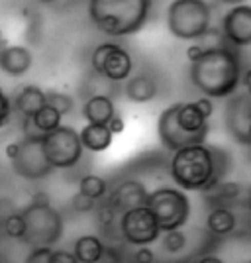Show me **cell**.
<instances>
[{"label":"cell","mask_w":251,"mask_h":263,"mask_svg":"<svg viewBox=\"0 0 251 263\" xmlns=\"http://www.w3.org/2000/svg\"><path fill=\"white\" fill-rule=\"evenodd\" d=\"M229 169V157L224 149L206 142L192 143L173 152L169 165L171 177L183 191H202L206 193L216 186Z\"/></svg>","instance_id":"obj_1"},{"label":"cell","mask_w":251,"mask_h":263,"mask_svg":"<svg viewBox=\"0 0 251 263\" xmlns=\"http://www.w3.org/2000/svg\"><path fill=\"white\" fill-rule=\"evenodd\" d=\"M231 44L204 49L190 61V81L208 99H228L241 85V57Z\"/></svg>","instance_id":"obj_2"},{"label":"cell","mask_w":251,"mask_h":263,"mask_svg":"<svg viewBox=\"0 0 251 263\" xmlns=\"http://www.w3.org/2000/svg\"><path fill=\"white\" fill-rule=\"evenodd\" d=\"M151 10V0H88V16L102 33L124 37L142 30Z\"/></svg>","instance_id":"obj_3"},{"label":"cell","mask_w":251,"mask_h":263,"mask_svg":"<svg viewBox=\"0 0 251 263\" xmlns=\"http://www.w3.org/2000/svg\"><path fill=\"white\" fill-rule=\"evenodd\" d=\"M212 12L200 0H173L167 8V28L179 40L195 42L210 28Z\"/></svg>","instance_id":"obj_4"},{"label":"cell","mask_w":251,"mask_h":263,"mask_svg":"<svg viewBox=\"0 0 251 263\" xmlns=\"http://www.w3.org/2000/svg\"><path fill=\"white\" fill-rule=\"evenodd\" d=\"M145 206L153 212L161 234L183 228L190 218V200L183 191L173 186H161L147 193Z\"/></svg>","instance_id":"obj_5"},{"label":"cell","mask_w":251,"mask_h":263,"mask_svg":"<svg viewBox=\"0 0 251 263\" xmlns=\"http://www.w3.org/2000/svg\"><path fill=\"white\" fill-rule=\"evenodd\" d=\"M22 216L26 220V234L22 240L28 241L32 248H42V246L51 248L53 243L61 240L65 224L61 214L51 204H45V206L30 204L22 212Z\"/></svg>","instance_id":"obj_6"},{"label":"cell","mask_w":251,"mask_h":263,"mask_svg":"<svg viewBox=\"0 0 251 263\" xmlns=\"http://www.w3.org/2000/svg\"><path fill=\"white\" fill-rule=\"evenodd\" d=\"M42 149L53 169H71L83 159V143L79 132L69 126H57L42 138Z\"/></svg>","instance_id":"obj_7"},{"label":"cell","mask_w":251,"mask_h":263,"mask_svg":"<svg viewBox=\"0 0 251 263\" xmlns=\"http://www.w3.org/2000/svg\"><path fill=\"white\" fill-rule=\"evenodd\" d=\"M120 234L131 246H149L159 240L161 230L153 212L143 204V206H136L122 212Z\"/></svg>","instance_id":"obj_8"},{"label":"cell","mask_w":251,"mask_h":263,"mask_svg":"<svg viewBox=\"0 0 251 263\" xmlns=\"http://www.w3.org/2000/svg\"><path fill=\"white\" fill-rule=\"evenodd\" d=\"M10 161L14 173L26 181H40V179L51 175V171H53V167L45 159L42 140L24 138L22 142H18V152Z\"/></svg>","instance_id":"obj_9"},{"label":"cell","mask_w":251,"mask_h":263,"mask_svg":"<svg viewBox=\"0 0 251 263\" xmlns=\"http://www.w3.org/2000/svg\"><path fill=\"white\" fill-rule=\"evenodd\" d=\"M175 108L177 102L167 106V108L159 114L157 120V134H159V142L167 152H177L181 147L192 145V143H202L206 142L208 128L200 132H186L183 130L175 120Z\"/></svg>","instance_id":"obj_10"},{"label":"cell","mask_w":251,"mask_h":263,"mask_svg":"<svg viewBox=\"0 0 251 263\" xmlns=\"http://www.w3.org/2000/svg\"><path fill=\"white\" fill-rule=\"evenodd\" d=\"M224 122L228 134L241 145L251 143V99L249 92H234L228 97Z\"/></svg>","instance_id":"obj_11"},{"label":"cell","mask_w":251,"mask_h":263,"mask_svg":"<svg viewBox=\"0 0 251 263\" xmlns=\"http://www.w3.org/2000/svg\"><path fill=\"white\" fill-rule=\"evenodd\" d=\"M222 33L234 47H247L251 44V6H231L222 18Z\"/></svg>","instance_id":"obj_12"},{"label":"cell","mask_w":251,"mask_h":263,"mask_svg":"<svg viewBox=\"0 0 251 263\" xmlns=\"http://www.w3.org/2000/svg\"><path fill=\"white\" fill-rule=\"evenodd\" d=\"M145 200H147V189L143 183L136 181V179H128V181L118 183L108 197V202L114 206L118 214L130 209H136V206H143Z\"/></svg>","instance_id":"obj_13"},{"label":"cell","mask_w":251,"mask_h":263,"mask_svg":"<svg viewBox=\"0 0 251 263\" xmlns=\"http://www.w3.org/2000/svg\"><path fill=\"white\" fill-rule=\"evenodd\" d=\"M33 65V55L26 45H4L0 49V71L10 77H22Z\"/></svg>","instance_id":"obj_14"},{"label":"cell","mask_w":251,"mask_h":263,"mask_svg":"<svg viewBox=\"0 0 251 263\" xmlns=\"http://www.w3.org/2000/svg\"><path fill=\"white\" fill-rule=\"evenodd\" d=\"M131 69H133L131 55L122 45L114 44V47L106 53L104 61H102L100 75H104L112 83H122L131 75Z\"/></svg>","instance_id":"obj_15"},{"label":"cell","mask_w":251,"mask_h":263,"mask_svg":"<svg viewBox=\"0 0 251 263\" xmlns=\"http://www.w3.org/2000/svg\"><path fill=\"white\" fill-rule=\"evenodd\" d=\"M124 92H126V99L136 102V104H145V102H151L157 92H159V87H157V81L151 77V75H145V73H138L133 77L126 79V87H124Z\"/></svg>","instance_id":"obj_16"},{"label":"cell","mask_w":251,"mask_h":263,"mask_svg":"<svg viewBox=\"0 0 251 263\" xmlns=\"http://www.w3.org/2000/svg\"><path fill=\"white\" fill-rule=\"evenodd\" d=\"M114 114H116L114 100L106 95H92L83 104V116L88 124H108Z\"/></svg>","instance_id":"obj_17"},{"label":"cell","mask_w":251,"mask_h":263,"mask_svg":"<svg viewBox=\"0 0 251 263\" xmlns=\"http://www.w3.org/2000/svg\"><path fill=\"white\" fill-rule=\"evenodd\" d=\"M79 140L88 152H104L112 145L114 134L108 130L106 124H87L79 132Z\"/></svg>","instance_id":"obj_18"},{"label":"cell","mask_w":251,"mask_h":263,"mask_svg":"<svg viewBox=\"0 0 251 263\" xmlns=\"http://www.w3.org/2000/svg\"><path fill=\"white\" fill-rule=\"evenodd\" d=\"M14 104L22 116H33L45 104V92L35 85H26L14 97Z\"/></svg>","instance_id":"obj_19"},{"label":"cell","mask_w":251,"mask_h":263,"mask_svg":"<svg viewBox=\"0 0 251 263\" xmlns=\"http://www.w3.org/2000/svg\"><path fill=\"white\" fill-rule=\"evenodd\" d=\"M236 226H238V218H236L234 210L226 209V206H222V204L210 210V214H208V218H206L208 232L214 234V236H220V238L231 234V232L236 230Z\"/></svg>","instance_id":"obj_20"},{"label":"cell","mask_w":251,"mask_h":263,"mask_svg":"<svg viewBox=\"0 0 251 263\" xmlns=\"http://www.w3.org/2000/svg\"><path fill=\"white\" fill-rule=\"evenodd\" d=\"M175 120L186 132H200L208 128V120L200 114L195 102H177Z\"/></svg>","instance_id":"obj_21"},{"label":"cell","mask_w":251,"mask_h":263,"mask_svg":"<svg viewBox=\"0 0 251 263\" xmlns=\"http://www.w3.org/2000/svg\"><path fill=\"white\" fill-rule=\"evenodd\" d=\"M102 248H104V243L96 236H81L73 246V255L79 263H92L96 261Z\"/></svg>","instance_id":"obj_22"},{"label":"cell","mask_w":251,"mask_h":263,"mask_svg":"<svg viewBox=\"0 0 251 263\" xmlns=\"http://www.w3.org/2000/svg\"><path fill=\"white\" fill-rule=\"evenodd\" d=\"M61 118H63V116H61L55 108H51L49 104H44V106H42V108L37 110V112L32 116L33 124L44 132V134L55 130L57 126H61Z\"/></svg>","instance_id":"obj_23"},{"label":"cell","mask_w":251,"mask_h":263,"mask_svg":"<svg viewBox=\"0 0 251 263\" xmlns=\"http://www.w3.org/2000/svg\"><path fill=\"white\" fill-rule=\"evenodd\" d=\"M79 193L94 198V200H100L108 193V183L99 175H85L79 181Z\"/></svg>","instance_id":"obj_24"},{"label":"cell","mask_w":251,"mask_h":263,"mask_svg":"<svg viewBox=\"0 0 251 263\" xmlns=\"http://www.w3.org/2000/svg\"><path fill=\"white\" fill-rule=\"evenodd\" d=\"M44 33V18L35 8H26V42L37 45Z\"/></svg>","instance_id":"obj_25"},{"label":"cell","mask_w":251,"mask_h":263,"mask_svg":"<svg viewBox=\"0 0 251 263\" xmlns=\"http://www.w3.org/2000/svg\"><path fill=\"white\" fill-rule=\"evenodd\" d=\"M240 193H241L240 183H224V181H220L216 186H212L210 191H206L208 197L218 200L220 204L222 202H228V200H236V198L240 197Z\"/></svg>","instance_id":"obj_26"},{"label":"cell","mask_w":251,"mask_h":263,"mask_svg":"<svg viewBox=\"0 0 251 263\" xmlns=\"http://www.w3.org/2000/svg\"><path fill=\"white\" fill-rule=\"evenodd\" d=\"M45 92V104H49L51 108H55L61 116L69 114L73 106H75V100L71 99L65 92H59V90H44Z\"/></svg>","instance_id":"obj_27"},{"label":"cell","mask_w":251,"mask_h":263,"mask_svg":"<svg viewBox=\"0 0 251 263\" xmlns=\"http://www.w3.org/2000/svg\"><path fill=\"white\" fill-rule=\"evenodd\" d=\"M195 42H197V45L202 47V51H204V49H216V47H222V45H228L222 30H220V28H212V26H210L198 40H195Z\"/></svg>","instance_id":"obj_28"},{"label":"cell","mask_w":251,"mask_h":263,"mask_svg":"<svg viewBox=\"0 0 251 263\" xmlns=\"http://www.w3.org/2000/svg\"><path fill=\"white\" fill-rule=\"evenodd\" d=\"M163 250L169 253H179L185 250L186 246V236L185 232H181L179 228L177 230H169L163 232Z\"/></svg>","instance_id":"obj_29"},{"label":"cell","mask_w":251,"mask_h":263,"mask_svg":"<svg viewBox=\"0 0 251 263\" xmlns=\"http://www.w3.org/2000/svg\"><path fill=\"white\" fill-rule=\"evenodd\" d=\"M4 232H6V236H10L14 240H22L26 234V220H24L22 212L10 214L4 220Z\"/></svg>","instance_id":"obj_30"},{"label":"cell","mask_w":251,"mask_h":263,"mask_svg":"<svg viewBox=\"0 0 251 263\" xmlns=\"http://www.w3.org/2000/svg\"><path fill=\"white\" fill-rule=\"evenodd\" d=\"M96 220H99V224L102 228H112V224H114V220H116V210L114 206L110 204L108 200L106 202H102V204H96Z\"/></svg>","instance_id":"obj_31"},{"label":"cell","mask_w":251,"mask_h":263,"mask_svg":"<svg viewBox=\"0 0 251 263\" xmlns=\"http://www.w3.org/2000/svg\"><path fill=\"white\" fill-rule=\"evenodd\" d=\"M71 206L79 214H87V212H92V210L96 209V200L87 197V195H83V193H76L75 197L71 198Z\"/></svg>","instance_id":"obj_32"},{"label":"cell","mask_w":251,"mask_h":263,"mask_svg":"<svg viewBox=\"0 0 251 263\" xmlns=\"http://www.w3.org/2000/svg\"><path fill=\"white\" fill-rule=\"evenodd\" d=\"M112 47H114L112 42H104V44H100L94 47V51H92V55H90V67H92L94 73H100L102 61H104V57H106V53H108Z\"/></svg>","instance_id":"obj_33"},{"label":"cell","mask_w":251,"mask_h":263,"mask_svg":"<svg viewBox=\"0 0 251 263\" xmlns=\"http://www.w3.org/2000/svg\"><path fill=\"white\" fill-rule=\"evenodd\" d=\"M22 132H24V138H28V140H42L45 134L35 124H33L32 116H24V122H22Z\"/></svg>","instance_id":"obj_34"},{"label":"cell","mask_w":251,"mask_h":263,"mask_svg":"<svg viewBox=\"0 0 251 263\" xmlns=\"http://www.w3.org/2000/svg\"><path fill=\"white\" fill-rule=\"evenodd\" d=\"M92 263H122V255L116 248L104 246L102 252H100V255L96 257V261H92Z\"/></svg>","instance_id":"obj_35"},{"label":"cell","mask_w":251,"mask_h":263,"mask_svg":"<svg viewBox=\"0 0 251 263\" xmlns=\"http://www.w3.org/2000/svg\"><path fill=\"white\" fill-rule=\"evenodd\" d=\"M10 114H12L10 99H8V97H6V92L0 88V128H4V126L8 124Z\"/></svg>","instance_id":"obj_36"},{"label":"cell","mask_w":251,"mask_h":263,"mask_svg":"<svg viewBox=\"0 0 251 263\" xmlns=\"http://www.w3.org/2000/svg\"><path fill=\"white\" fill-rule=\"evenodd\" d=\"M49 253H51V248H47V246L32 248V252L28 253V257H26V263H47Z\"/></svg>","instance_id":"obj_37"},{"label":"cell","mask_w":251,"mask_h":263,"mask_svg":"<svg viewBox=\"0 0 251 263\" xmlns=\"http://www.w3.org/2000/svg\"><path fill=\"white\" fill-rule=\"evenodd\" d=\"M47 263H79V261H76V257L71 252H65V250H51Z\"/></svg>","instance_id":"obj_38"},{"label":"cell","mask_w":251,"mask_h":263,"mask_svg":"<svg viewBox=\"0 0 251 263\" xmlns=\"http://www.w3.org/2000/svg\"><path fill=\"white\" fill-rule=\"evenodd\" d=\"M133 261L136 263H153L155 261V253L145 248V246H140V250L133 253Z\"/></svg>","instance_id":"obj_39"},{"label":"cell","mask_w":251,"mask_h":263,"mask_svg":"<svg viewBox=\"0 0 251 263\" xmlns=\"http://www.w3.org/2000/svg\"><path fill=\"white\" fill-rule=\"evenodd\" d=\"M195 104H197V108L200 110V114H202L206 120L212 116V112H214V104H212V100L208 99V97H202V99L195 100Z\"/></svg>","instance_id":"obj_40"},{"label":"cell","mask_w":251,"mask_h":263,"mask_svg":"<svg viewBox=\"0 0 251 263\" xmlns=\"http://www.w3.org/2000/svg\"><path fill=\"white\" fill-rule=\"evenodd\" d=\"M106 126H108V130L112 132L114 136H116V134H122V132H124V128H126V124H124V120H122L118 114H114V116L108 120V124H106Z\"/></svg>","instance_id":"obj_41"},{"label":"cell","mask_w":251,"mask_h":263,"mask_svg":"<svg viewBox=\"0 0 251 263\" xmlns=\"http://www.w3.org/2000/svg\"><path fill=\"white\" fill-rule=\"evenodd\" d=\"M30 204H37V206H45V204H51L49 202V195L44 193V191H37L32 195V202Z\"/></svg>","instance_id":"obj_42"},{"label":"cell","mask_w":251,"mask_h":263,"mask_svg":"<svg viewBox=\"0 0 251 263\" xmlns=\"http://www.w3.org/2000/svg\"><path fill=\"white\" fill-rule=\"evenodd\" d=\"M200 53H202V47H200V45H197V44L188 45V49H186V59H188V61H195Z\"/></svg>","instance_id":"obj_43"},{"label":"cell","mask_w":251,"mask_h":263,"mask_svg":"<svg viewBox=\"0 0 251 263\" xmlns=\"http://www.w3.org/2000/svg\"><path fill=\"white\" fill-rule=\"evenodd\" d=\"M4 152H6V157H8V159H12V157L16 155V152H18V143H16V142L8 143V145L4 147Z\"/></svg>","instance_id":"obj_44"},{"label":"cell","mask_w":251,"mask_h":263,"mask_svg":"<svg viewBox=\"0 0 251 263\" xmlns=\"http://www.w3.org/2000/svg\"><path fill=\"white\" fill-rule=\"evenodd\" d=\"M202 4H206L208 8H210V12H214V10H218L220 6H222V2L220 0H200Z\"/></svg>","instance_id":"obj_45"},{"label":"cell","mask_w":251,"mask_h":263,"mask_svg":"<svg viewBox=\"0 0 251 263\" xmlns=\"http://www.w3.org/2000/svg\"><path fill=\"white\" fill-rule=\"evenodd\" d=\"M197 263H224L220 257H216V255H204V257H200Z\"/></svg>","instance_id":"obj_46"},{"label":"cell","mask_w":251,"mask_h":263,"mask_svg":"<svg viewBox=\"0 0 251 263\" xmlns=\"http://www.w3.org/2000/svg\"><path fill=\"white\" fill-rule=\"evenodd\" d=\"M222 4H228V6H240V4H245V0H220Z\"/></svg>","instance_id":"obj_47"},{"label":"cell","mask_w":251,"mask_h":263,"mask_svg":"<svg viewBox=\"0 0 251 263\" xmlns=\"http://www.w3.org/2000/svg\"><path fill=\"white\" fill-rule=\"evenodd\" d=\"M40 4H45V6H51V4H55L57 0H37Z\"/></svg>","instance_id":"obj_48"},{"label":"cell","mask_w":251,"mask_h":263,"mask_svg":"<svg viewBox=\"0 0 251 263\" xmlns=\"http://www.w3.org/2000/svg\"><path fill=\"white\" fill-rule=\"evenodd\" d=\"M4 45H6V42H4V37H2V33H0V49H2Z\"/></svg>","instance_id":"obj_49"}]
</instances>
